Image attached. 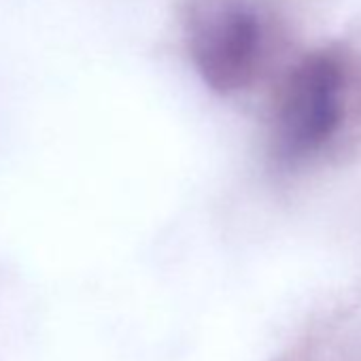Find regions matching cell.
Instances as JSON below:
<instances>
[{"mask_svg":"<svg viewBox=\"0 0 361 361\" xmlns=\"http://www.w3.org/2000/svg\"><path fill=\"white\" fill-rule=\"evenodd\" d=\"M180 26L196 73L221 96L249 90L274 56L272 18L255 0H188Z\"/></svg>","mask_w":361,"mask_h":361,"instance_id":"cell-2","label":"cell"},{"mask_svg":"<svg viewBox=\"0 0 361 361\" xmlns=\"http://www.w3.org/2000/svg\"><path fill=\"white\" fill-rule=\"evenodd\" d=\"M353 87L350 60L336 47L314 49L285 73L268 121V153L279 170H302L338 142Z\"/></svg>","mask_w":361,"mask_h":361,"instance_id":"cell-1","label":"cell"},{"mask_svg":"<svg viewBox=\"0 0 361 361\" xmlns=\"http://www.w3.org/2000/svg\"><path fill=\"white\" fill-rule=\"evenodd\" d=\"M279 361H361V323L346 317L312 325Z\"/></svg>","mask_w":361,"mask_h":361,"instance_id":"cell-3","label":"cell"}]
</instances>
